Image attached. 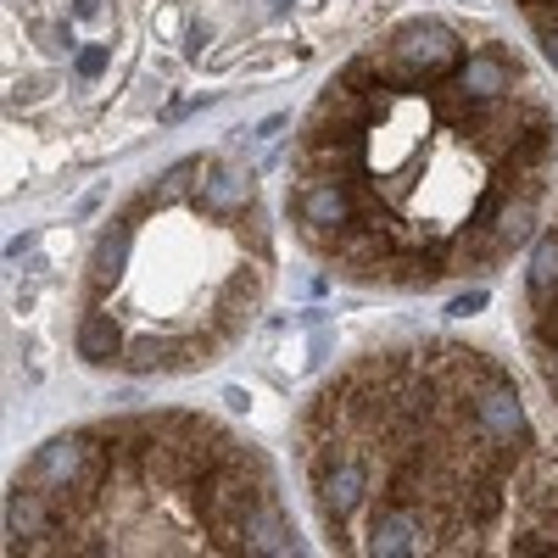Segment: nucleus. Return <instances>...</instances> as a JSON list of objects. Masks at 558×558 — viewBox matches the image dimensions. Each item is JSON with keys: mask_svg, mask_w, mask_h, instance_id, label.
Wrapping results in <instances>:
<instances>
[{"mask_svg": "<svg viewBox=\"0 0 558 558\" xmlns=\"http://www.w3.org/2000/svg\"><path fill=\"white\" fill-rule=\"evenodd\" d=\"M112 475H118V470H112L107 436H84V430L45 441V447L28 458V470H23V481L39 486V492H51L68 514H78V508L96 497Z\"/></svg>", "mask_w": 558, "mask_h": 558, "instance_id": "nucleus-1", "label": "nucleus"}, {"mask_svg": "<svg viewBox=\"0 0 558 558\" xmlns=\"http://www.w3.org/2000/svg\"><path fill=\"white\" fill-rule=\"evenodd\" d=\"M458 62H463V45H458V34H452L447 23H436V17L402 23V28L391 34L386 62H380V84H408V89L441 84V78L458 73Z\"/></svg>", "mask_w": 558, "mask_h": 558, "instance_id": "nucleus-2", "label": "nucleus"}, {"mask_svg": "<svg viewBox=\"0 0 558 558\" xmlns=\"http://www.w3.org/2000/svg\"><path fill=\"white\" fill-rule=\"evenodd\" d=\"M313 486H318V514H324V525L330 531H341L357 508H363V497H368V463L363 458H352V452H313Z\"/></svg>", "mask_w": 558, "mask_h": 558, "instance_id": "nucleus-3", "label": "nucleus"}, {"mask_svg": "<svg viewBox=\"0 0 558 558\" xmlns=\"http://www.w3.org/2000/svg\"><path fill=\"white\" fill-rule=\"evenodd\" d=\"M441 536V520L430 514V508H413V502H386L375 525H368V553L380 558H408V553H425L436 547Z\"/></svg>", "mask_w": 558, "mask_h": 558, "instance_id": "nucleus-4", "label": "nucleus"}, {"mask_svg": "<svg viewBox=\"0 0 558 558\" xmlns=\"http://www.w3.org/2000/svg\"><path fill=\"white\" fill-rule=\"evenodd\" d=\"M302 223H307V241H330L341 229L357 223V184L336 179V173H313L307 191H302Z\"/></svg>", "mask_w": 558, "mask_h": 558, "instance_id": "nucleus-5", "label": "nucleus"}, {"mask_svg": "<svg viewBox=\"0 0 558 558\" xmlns=\"http://www.w3.org/2000/svg\"><path fill=\"white\" fill-rule=\"evenodd\" d=\"M62 520H68V508L51 492H39L28 481L12 486V497H7V536L17 547H45V536H57Z\"/></svg>", "mask_w": 558, "mask_h": 558, "instance_id": "nucleus-6", "label": "nucleus"}, {"mask_svg": "<svg viewBox=\"0 0 558 558\" xmlns=\"http://www.w3.org/2000/svg\"><path fill=\"white\" fill-rule=\"evenodd\" d=\"M452 84H458V96H470V101H502L508 89L520 84V68L508 62L502 51H470L458 62Z\"/></svg>", "mask_w": 558, "mask_h": 558, "instance_id": "nucleus-7", "label": "nucleus"}, {"mask_svg": "<svg viewBox=\"0 0 558 558\" xmlns=\"http://www.w3.org/2000/svg\"><path fill=\"white\" fill-rule=\"evenodd\" d=\"M241 553H246V558L296 553V536H291V525H286V514H279L274 497H263V502L252 508V520H246V531H241Z\"/></svg>", "mask_w": 558, "mask_h": 558, "instance_id": "nucleus-8", "label": "nucleus"}, {"mask_svg": "<svg viewBox=\"0 0 558 558\" xmlns=\"http://www.w3.org/2000/svg\"><path fill=\"white\" fill-rule=\"evenodd\" d=\"M196 202H202V213H218V218L246 213L252 207V173L246 168H213V173H202Z\"/></svg>", "mask_w": 558, "mask_h": 558, "instance_id": "nucleus-9", "label": "nucleus"}, {"mask_svg": "<svg viewBox=\"0 0 558 558\" xmlns=\"http://www.w3.org/2000/svg\"><path fill=\"white\" fill-rule=\"evenodd\" d=\"M78 357L84 363H118L123 357V330H118V318L112 313H84V324H78Z\"/></svg>", "mask_w": 558, "mask_h": 558, "instance_id": "nucleus-10", "label": "nucleus"}, {"mask_svg": "<svg viewBox=\"0 0 558 558\" xmlns=\"http://www.w3.org/2000/svg\"><path fill=\"white\" fill-rule=\"evenodd\" d=\"M525 291L542 313L558 307V235H542L536 252H531V268H525Z\"/></svg>", "mask_w": 558, "mask_h": 558, "instance_id": "nucleus-11", "label": "nucleus"}, {"mask_svg": "<svg viewBox=\"0 0 558 558\" xmlns=\"http://www.w3.org/2000/svg\"><path fill=\"white\" fill-rule=\"evenodd\" d=\"M531 223H536V191H531V184H525L520 196L508 191V196H502V207H497V218H492V229H497L502 252H514V246L531 235Z\"/></svg>", "mask_w": 558, "mask_h": 558, "instance_id": "nucleus-12", "label": "nucleus"}, {"mask_svg": "<svg viewBox=\"0 0 558 558\" xmlns=\"http://www.w3.org/2000/svg\"><path fill=\"white\" fill-rule=\"evenodd\" d=\"M129 246H134V223L129 218H118L107 235H101V246H96V286H112V279L123 274V263H129Z\"/></svg>", "mask_w": 558, "mask_h": 558, "instance_id": "nucleus-13", "label": "nucleus"}, {"mask_svg": "<svg viewBox=\"0 0 558 558\" xmlns=\"http://www.w3.org/2000/svg\"><path fill=\"white\" fill-rule=\"evenodd\" d=\"M129 368H140V375H151V368H179V347L162 341V336H140L129 347Z\"/></svg>", "mask_w": 558, "mask_h": 558, "instance_id": "nucleus-14", "label": "nucleus"}, {"mask_svg": "<svg viewBox=\"0 0 558 558\" xmlns=\"http://www.w3.org/2000/svg\"><path fill=\"white\" fill-rule=\"evenodd\" d=\"M191 173H202V162H179V168H168L151 202H173V196H184V184H191Z\"/></svg>", "mask_w": 558, "mask_h": 558, "instance_id": "nucleus-15", "label": "nucleus"}, {"mask_svg": "<svg viewBox=\"0 0 558 558\" xmlns=\"http://www.w3.org/2000/svg\"><path fill=\"white\" fill-rule=\"evenodd\" d=\"M73 68H78V78H101L107 73V45H84Z\"/></svg>", "mask_w": 558, "mask_h": 558, "instance_id": "nucleus-16", "label": "nucleus"}, {"mask_svg": "<svg viewBox=\"0 0 558 558\" xmlns=\"http://www.w3.org/2000/svg\"><path fill=\"white\" fill-rule=\"evenodd\" d=\"M481 307H486V291H463V296H452V302H447V313H452V318H470V313H481Z\"/></svg>", "mask_w": 558, "mask_h": 558, "instance_id": "nucleus-17", "label": "nucleus"}, {"mask_svg": "<svg viewBox=\"0 0 558 558\" xmlns=\"http://www.w3.org/2000/svg\"><path fill=\"white\" fill-rule=\"evenodd\" d=\"M542 51H547V62L558 68V23H547V28H542Z\"/></svg>", "mask_w": 558, "mask_h": 558, "instance_id": "nucleus-18", "label": "nucleus"}, {"mask_svg": "<svg viewBox=\"0 0 558 558\" xmlns=\"http://www.w3.org/2000/svg\"><path fill=\"white\" fill-rule=\"evenodd\" d=\"M96 12H101V0H73V17H84V23H89Z\"/></svg>", "mask_w": 558, "mask_h": 558, "instance_id": "nucleus-19", "label": "nucleus"}, {"mask_svg": "<svg viewBox=\"0 0 558 558\" xmlns=\"http://www.w3.org/2000/svg\"><path fill=\"white\" fill-rule=\"evenodd\" d=\"M286 123H291V118H268V123H263V129H257V140H274V134H279V129H286Z\"/></svg>", "mask_w": 558, "mask_h": 558, "instance_id": "nucleus-20", "label": "nucleus"}, {"mask_svg": "<svg viewBox=\"0 0 558 558\" xmlns=\"http://www.w3.org/2000/svg\"><path fill=\"white\" fill-rule=\"evenodd\" d=\"M274 7H291V0H274Z\"/></svg>", "mask_w": 558, "mask_h": 558, "instance_id": "nucleus-21", "label": "nucleus"}]
</instances>
